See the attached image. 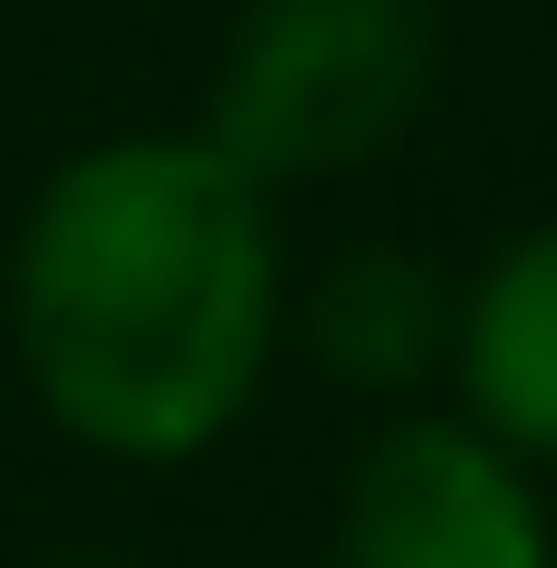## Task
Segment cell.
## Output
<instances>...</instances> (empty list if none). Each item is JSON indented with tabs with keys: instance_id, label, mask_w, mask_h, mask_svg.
<instances>
[{
	"instance_id": "cell-1",
	"label": "cell",
	"mask_w": 557,
	"mask_h": 568,
	"mask_svg": "<svg viewBox=\"0 0 557 568\" xmlns=\"http://www.w3.org/2000/svg\"><path fill=\"white\" fill-rule=\"evenodd\" d=\"M278 325V210L198 128L70 151L12 232V359L47 418L117 464L210 453L256 406Z\"/></svg>"
},
{
	"instance_id": "cell-2",
	"label": "cell",
	"mask_w": 557,
	"mask_h": 568,
	"mask_svg": "<svg viewBox=\"0 0 557 568\" xmlns=\"http://www.w3.org/2000/svg\"><path fill=\"white\" fill-rule=\"evenodd\" d=\"M442 82V12L429 0H256L210 70V128L256 186L361 174L429 116Z\"/></svg>"
},
{
	"instance_id": "cell-3",
	"label": "cell",
	"mask_w": 557,
	"mask_h": 568,
	"mask_svg": "<svg viewBox=\"0 0 557 568\" xmlns=\"http://www.w3.org/2000/svg\"><path fill=\"white\" fill-rule=\"evenodd\" d=\"M337 568H557V523L535 464L453 406V418H395L348 464Z\"/></svg>"
},
{
	"instance_id": "cell-4",
	"label": "cell",
	"mask_w": 557,
	"mask_h": 568,
	"mask_svg": "<svg viewBox=\"0 0 557 568\" xmlns=\"http://www.w3.org/2000/svg\"><path fill=\"white\" fill-rule=\"evenodd\" d=\"M442 372L488 442H512L523 464H557V221L512 232L453 291V359Z\"/></svg>"
},
{
	"instance_id": "cell-5",
	"label": "cell",
	"mask_w": 557,
	"mask_h": 568,
	"mask_svg": "<svg viewBox=\"0 0 557 568\" xmlns=\"http://www.w3.org/2000/svg\"><path fill=\"white\" fill-rule=\"evenodd\" d=\"M302 337H314L325 372L395 395V383H418V372H442V359H453V278L429 267V255L361 244V255H337V267L314 278Z\"/></svg>"
},
{
	"instance_id": "cell-6",
	"label": "cell",
	"mask_w": 557,
	"mask_h": 568,
	"mask_svg": "<svg viewBox=\"0 0 557 568\" xmlns=\"http://www.w3.org/2000/svg\"><path fill=\"white\" fill-rule=\"evenodd\" d=\"M59 568H129V557H59Z\"/></svg>"
}]
</instances>
